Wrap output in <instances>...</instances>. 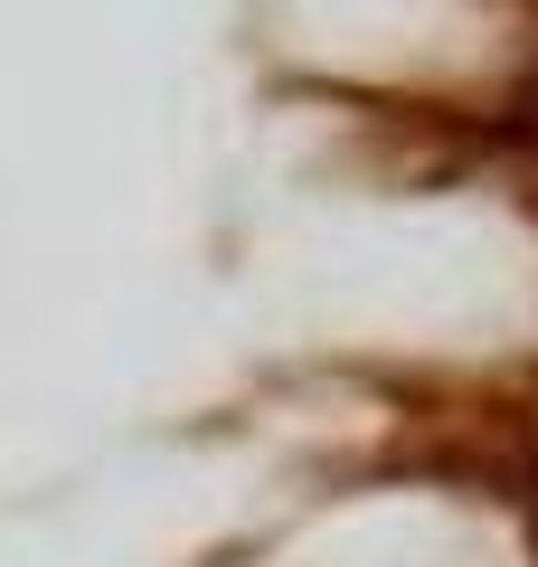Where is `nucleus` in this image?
<instances>
[{
  "mask_svg": "<svg viewBox=\"0 0 538 567\" xmlns=\"http://www.w3.org/2000/svg\"><path fill=\"white\" fill-rule=\"evenodd\" d=\"M529 114H538V95H529Z\"/></svg>",
  "mask_w": 538,
  "mask_h": 567,
  "instance_id": "1",
  "label": "nucleus"
}]
</instances>
